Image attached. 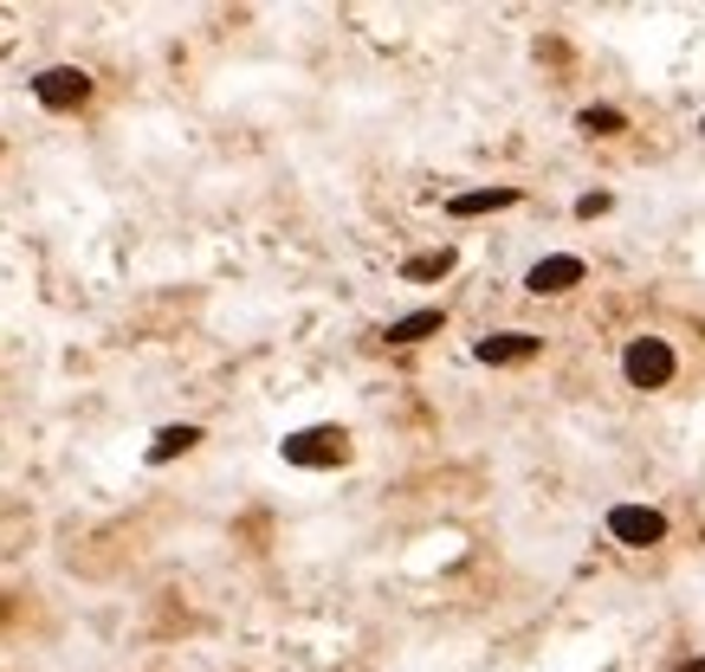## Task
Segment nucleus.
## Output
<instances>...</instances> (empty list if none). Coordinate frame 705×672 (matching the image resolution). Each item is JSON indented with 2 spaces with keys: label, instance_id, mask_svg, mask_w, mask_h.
<instances>
[{
  "label": "nucleus",
  "instance_id": "nucleus-1",
  "mask_svg": "<svg viewBox=\"0 0 705 672\" xmlns=\"http://www.w3.org/2000/svg\"><path fill=\"white\" fill-rule=\"evenodd\" d=\"M285 466H304V472H331L350 460V433L344 427H298V433H285Z\"/></svg>",
  "mask_w": 705,
  "mask_h": 672
},
{
  "label": "nucleus",
  "instance_id": "nucleus-2",
  "mask_svg": "<svg viewBox=\"0 0 705 672\" xmlns=\"http://www.w3.org/2000/svg\"><path fill=\"white\" fill-rule=\"evenodd\" d=\"M622 375H628V389H667V382L680 375V356H673L667 336H628V349H622Z\"/></svg>",
  "mask_w": 705,
  "mask_h": 672
},
{
  "label": "nucleus",
  "instance_id": "nucleus-3",
  "mask_svg": "<svg viewBox=\"0 0 705 672\" xmlns=\"http://www.w3.org/2000/svg\"><path fill=\"white\" fill-rule=\"evenodd\" d=\"M609 537L628 543V549H654V543H667V511H654V505H615L609 511Z\"/></svg>",
  "mask_w": 705,
  "mask_h": 672
},
{
  "label": "nucleus",
  "instance_id": "nucleus-4",
  "mask_svg": "<svg viewBox=\"0 0 705 672\" xmlns=\"http://www.w3.org/2000/svg\"><path fill=\"white\" fill-rule=\"evenodd\" d=\"M589 278V266L576 259V253H551V259H538V266L524 271V291L531 298H564V291H576Z\"/></svg>",
  "mask_w": 705,
  "mask_h": 672
},
{
  "label": "nucleus",
  "instance_id": "nucleus-5",
  "mask_svg": "<svg viewBox=\"0 0 705 672\" xmlns=\"http://www.w3.org/2000/svg\"><path fill=\"white\" fill-rule=\"evenodd\" d=\"M473 356H479L486 369H518V362L544 356V336H531V331H498V336H479V343H473Z\"/></svg>",
  "mask_w": 705,
  "mask_h": 672
},
{
  "label": "nucleus",
  "instance_id": "nucleus-6",
  "mask_svg": "<svg viewBox=\"0 0 705 672\" xmlns=\"http://www.w3.org/2000/svg\"><path fill=\"white\" fill-rule=\"evenodd\" d=\"M33 97H39L46 111H78V104L91 97V78H84L78 66H53V71L33 78Z\"/></svg>",
  "mask_w": 705,
  "mask_h": 672
},
{
  "label": "nucleus",
  "instance_id": "nucleus-7",
  "mask_svg": "<svg viewBox=\"0 0 705 672\" xmlns=\"http://www.w3.org/2000/svg\"><path fill=\"white\" fill-rule=\"evenodd\" d=\"M518 207V188H466V195H447V213L453 220H479V213H505Z\"/></svg>",
  "mask_w": 705,
  "mask_h": 672
},
{
  "label": "nucleus",
  "instance_id": "nucleus-8",
  "mask_svg": "<svg viewBox=\"0 0 705 672\" xmlns=\"http://www.w3.org/2000/svg\"><path fill=\"white\" fill-rule=\"evenodd\" d=\"M195 447H201V427H188V420H182V427H162V433L149 440V466L182 460V453H195Z\"/></svg>",
  "mask_w": 705,
  "mask_h": 672
},
{
  "label": "nucleus",
  "instance_id": "nucleus-9",
  "mask_svg": "<svg viewBox=\"0 0 705 672\" xmlns=\"http://www.w3.org/2000/svg\"><path fill=\"white\" fill-rule=\"evenodd\" d=\"M447 331V311H408V317H395L389 324V343H427V336H440Z\"/></svg>",
  "mask_w": 705,
  "mask_h": 672
},
{
  "label": "nucleus",
  "instance_id": "nucleus-10",
  "mask_svg": "<svg viewBox=\"0 0 705 672\" xmlns=\"http://www.w3.org/2000/svg\"><path fill=\"white\" fill-rule=\"evenodd\" d=\"M576 130H582V136H622V130H628V117H622L615 104H589V111L576 117Z\"/></svg>",
  "mask_w": 705,
  "mask_h": 672
},
{
  "label": "nucleus",
  "instance_id": "nucleus-11",
  "mask_svg": "<svg viewBox=\"0 0 705 672\" xmlns=\"http://www.w3.org/2000/svg\"><path fill=\"white\" fill-rule=\"evenodd\" d=\"M447 271H453V253L440 246V253H421V259H408V266H402V278H447Z\"/></svg>",
  "mask_w": 705,
  "mask_h": 672
},
{
  "label": "nucleus",
  "instance_id": "nucleus-12",
  "mask_svg": "<svg viewBox=\"0 0 705 672\" xmlns=\"http://www.w3.org/2000/svg\"><path fill=\"white\" fill-rule=\"evenodd\" d=\"M609 195H602V188H596V195H582V201H576V213H582V220H596V213H609Z\"/></svg>",
  "mask_w": 705,
  "mask_h": 672
},
{
  "label": "nucleus",
  "instance_id": "nucleus-13",
  "mask_svg": "<svg viewBox=\"0 0 705 672\" xmlns=\"http://www.w3.org/2000/svg\"><path fill=\"white\" fill-rule=\"evenodd\" d=\"M673 672H705V660H680V667H673Z\"/></svg>",
  "mask_w": 705,
  "mask_h": 672
},
{
  "label": "nucleus",
  "instance_id": "nucleus-14",
  "mask_svg": "<svg viewBox=\"0 0 705 672\" xmlns=\"http://www.w3.org/2000/svg\"><path fill=\"white\" fill-rule=\"evenodd\" d=\"M700 136H705V117H700Z\"/></svg>",
  "mask_w": 705,
  "mask_h": 672
}]
</instances>
